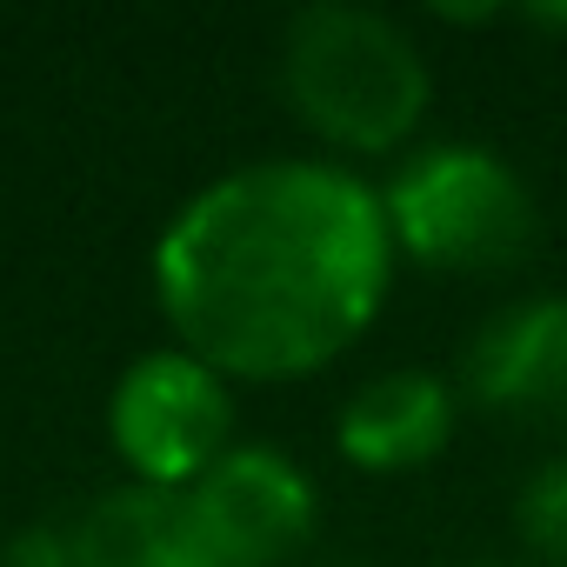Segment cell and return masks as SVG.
Returning a JSON list of instances; mask_svg holds the SVG:
<instances>
[{
    "mask_svg": "<svg viewBox=\"0 0 567 567\" xmlns=\"http://www.w3.org/2000/svg\"><path fill=\"white\" fill-rule=\"evenodd\" d=\"M394 254L434 274H501L534 247V194L487 141H427L381 181Z\"/></svg>",
    "mask_w": 567,
    "mask_h": 567,
    "instance_id": "obj_3",
    "label": "cell"
},
{
    "mask_svg": "<svg viewBox=\"0 0 567 567\" xmlns=\"http://www.w3.org/2000/svg\"><path fill=\"white\" fill-rule=\"evenodd\" d=\"M454 421H461V394L447 374L388 368L341 401L334 447H341V461H354L368 474H408L454 441Z\"/></svg>",
    "mask_w": 567,
    "mask_h": 567,
    "instance_id": "obj_7",
    "label": "cell"
},
{
    "mask_svg": "<svg viewBox=\"0 0 567 567\" xmlns=\"http://www.w3.org/2000/svg\"><path fill=\"white\" fill-rule=\"evenodd\" d=\"M467 394L507 421H567V295H527L487 315L467 348Z\"/></svg>",
    "mask_w": 567,
    "mask_h": 567,
    "instance_id": "obj_6",
    "label": "cell"
},
{
    "mask_svg": "<svg viewBox=\"0 0 567 567\" xmlns=\"http://www.w3.org/2000/svg\"><path fill=\"white\" fill-rule=\"evenodd\" d=\"M187 514L214 567H288L315 540V474L280 447H227L194 487Z\"/></svg>",
    "mask_w": 567,
    "mask_h": 567,
    "instance_id": "obj_5",
    "label": "cell"
},
{
    "mask_svg": "<svg viewBox=\"0 0 567 567\" xmlns=\"http://www.w3.org/2000/svg\"><path fill=\"white\" fill-rule=\"evenodd\" d=\"M107 441L141 487L187 494L234 447V381L187 348H147L107 394Z\"/></svg>",
    "mask_w": 567,
    "mask_h": 567,
    "instance_id": "obj_4",
    "label": "cell"
},
{
    "mask_svg": "<svg viewBox=\"0 0 567 567\" xmlns=\"http://www.w3.org/2000/svg\"><path fill=\"white\" fill-rule=\"evenodd\" d=\"M0 567H74L68 560V527H21L0 547Z\"/></svg>",
    "mask_w": 567,
    "mask_h": 567,
    "instance_id": "obj_10",
    "label": "cell"
},
{
    "mask_svg": "<svg viewBox=\"0 0 567 567\" xmlns=\"http://www.w3.org/2000/svg\"><path fill=\"white\" fill-rule=\"evenodd\" d=\"M381 187L341 161H247L174 207L154 240V301L174 348L220 381L334 368L394 288Z\"/></svg>",
    "mask_w": 567,
    "mask_h": 567,
    "instance_id": "obj_1",
    "label": "cell"
},
{
    "mask_svg": "<svg viewBox=\"0 0 567 567\" xmlns=\"http://www.w3.org/2000/svg\"><path fill=\"white\" fill-rule=\"evenodd\" d=\"M280 94L321 147L381 161L401 154L427 121L434 74L394 14L321 0L280 28Z\"/></svg>",
    "mask_w": 567,
    "mask_h": 567,
    "instance_id": "obj_2",
    "label": "cell"
},
{
    "mask_svg": "<svg viewBox=\"0 0 567 567\" xmlns=\"http://www.w3.org/2000/svg\"><path fill=\"white\" fill-rule=\"evenodd\" d=\"M341 567H354V560H341Z\"/></svg>",
    "mask_w": 567,
    "mask_h": 567,
    "instance_id": "obj_12",
    "label": "cell"
},
{
    "mask_svg": "<svg viewBox=\"0 0 567 567\" xmlns=\"http://www.w3.org/2000/svg\"><path fill=\"white\" fill-rule=\"evenodd\" d=\"M514 520H520V540L540 567H567V454L534 467V481L514 501Z\"/></svg>",
    "mask_w": 567,
    "mask_h": 567,
    "instance_id": "obj_9",
    "label": "cell"
},
{
    "mask_svg": "<svg viewBox=\"0 0 567 567\" xmlns=\"http://www.w3.org/2000/svg\"><path fill=\"white\" fill-rule=\"evenodd\" d=\"M68 560L74 567H214L187 494L167 487H114L101 494L74 527H68Z\"/></svg>",
    "mask_w": 567,
    "mask_h": 567,
    "instance_id": "obj_8",
    "label": "cell"
},
{
    "mask_svg": "<svg viewBox=\"0 0 567 567\" xmlns=\"http://www.w3.org/2000/svg\"><path fill=\"white\" fill-rule=\"evenodd\" d=\"M467 567H507V560H467Z\"/></svg>",
    "mask_w": 567,
    "mask_h": 567,
    "instance_id": "obj_11",
    "label": "cell"
}]
</instances>
